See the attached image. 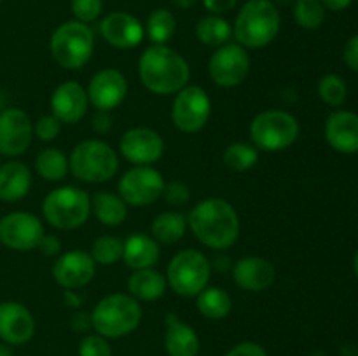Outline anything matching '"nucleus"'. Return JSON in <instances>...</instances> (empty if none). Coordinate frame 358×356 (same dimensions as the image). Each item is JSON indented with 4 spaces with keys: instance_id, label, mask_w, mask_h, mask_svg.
Segmentation results:
<instances>
[{
    "instance_id": "32",
    "label": "nucleus",
    "mask_w": 358,
    "mask_h": 356,
    "mask_svg": "<svg viewBox=\"0 0 358 356\" xmlns=\"http://www.w3.org/2000/svg\"><path fill=\"white\" fill-rule=\"evenodd\" d=\"M175 30H177V20H175L173 13L164 9V7L152 10L147 17L145 35L152 44L166 45L170 38L173 37Z\"/></svg>"
},
{
    "instance_id": "36",
    "label": "nucleus",
    "mask_w": 358,
    "mask_h": 356,
    "mask_svg": "<svg viewBox=\"0 0 358 356\" xmlns=\"http://www.w3.org/2000/svg\"><path fill=\"white\" fill-rule=\"evenodd\" d=\"M317 93L318 98L325 105L338 108L348 98V86H346V80L341 75H338V73H327V75H324L318 80Z\"/></svg>"
},
{
    "instance_id": "39",
    "label": "nucleus",
    "mask_w": 358,
    "mask_h": 356,
    "mask_svg": "<svg viewBox=\"0 0 358 356\" xmlns=\"http://www.w3.org/2000/svg\"><path fill=\"white\" fill-rule=\"evenodd\" d=\"M79 356H112L108 339L98 334H90L80 341Z\"/></svg>"
},
{
    "instance_id": "19",
    "label": "nucleus",
    "mask_w": 358,
    "mask_h": 356,
    "mask_svg": "<svg viewBox=\"0 0 358 356\" xmlns=\"http://www.w3.org/2000/svg\"><path fill=\"white\" fill-rule=\"evenodd\" d=\"M34 334L35 320L27 306L16 300L0 302V339L6 344L23 346Z\"/></svg>"
},
{
    "instance_id": "34",
    "label": "nucleus",
    "mask_w": 358,
    "mask_h": 356,
    "mask_svg": "<svg viewBox=\"0 0 358 356\" xmlns=\"http://www.w3.org/2000/svg\"><path fill=\"white\" fill-rule=\"evenodd\" d=\"M122 251H124V241L119 239L117 236L103 234L93 241L90 255L93 257L94 264L114 265L122 258Z\"/></svg>"
},
{
    "instance_id": "46",
    "label": "nucleus",
    "mask_w": 358,
    "mask_h": 356,
    "mask_svg": "<svg viewBox=\"0 0 358 356\" xmlns=\"http://www.w3.org/2000/svg\"><path fill=\"white\" fill-rule=\"evenodd\" d=\"M236 3L238 0H203L205 9L208 10L210 14H217V16L233 10L234 7H236Z\"/></svg>"
},
{
    "instance_id": "45",
    "label": "nucleus",
    "mask_w": 358,
    "mask_h": 356,
    "mask_svg": "<svg viewBox=\"0 0 358 356\" xmlns=\"http://www.w3.org/2000/svg\"><path fill=\"white\" fill-rule=\"evenodd\" d=\"M37 248L48 257H56L62 251V239L56 234H44Z\"/></svg>"
},
{
    "instance_id": "21",
    "label": "nucleus",
    "mask_w": 358,
    "mask_h": 356,
    "mask_svg": "<svg viewBox=\"0 0 358 356\" xmlns=\"http://www.w3.org/2000/svg\"><path fill=\"white\" fill-rule=\"evenodd\" d=\"M276 279L275 265L268 258L247 255L233 265V281L245 292L259 293L271 288Z\"/></svg>"
},
{
    "instance_id": "1",
    "label": "nucleus",
    "mask_w": 358,
    "mask_h": 356,
    "mask_svg": "<svg viewBox=\"0 0 358 356\" xmlns=\"http://www.w3.org/2000/svg\"><path fill=\"white\" fill-rule=\"evenodd\" d=\"M196 239L212 250H227L240 237V216L229 201L208 198L196 202L187 216Z\"/></svg>"
},
{
    "instance_id": "6",
    "label": "nucleus",
    "mask_w": 358,
    "mask_h": 356,
    "mask_svg": "<svg viewBox=\"0 0 358 356\" xmlns=\"http://www.w3.org/2000/svg\"><path fill=\"white\" fill-rule=\"evenodd\" d=\"M49 51L55 61L66 70H80L94 51V34L80 21L62 23L49 38Z\"/></svg>"
},
{
    "instance_id": "42",
    "label": "nucleus",
    "mask_w": 358,
    "mask_h": 356,
    "mask_svg": "<svg viewBox=\"0 0 358 356\" xmlns=\"http://www.w3.org/2000/svg\"><path fill=\"white\" fill-rule=\"evenodd\" d=\"M112 126H114V117L110 112L96 110L91 117V129L98 135H107L108 131H112Z\"/></svg>"
},
{
    "instance_id": "11",
    "label": "nucleus",
    "mask_w": 358,
    "mask_h": 356,
    "mask_svg": "<svg viewBox=\"0 0 358 356\" xmlns=\"http://www.w3.org/2000/svg\"><path fill=\"white\" fill-rule=\"evenodd\" d=\"M164 178L152 166H133L126 171L117 184L119 195L128 206L143 208L163 195Z\"/></svg>"
},
{
    "instance_id": "22",
    "label": "nucleus",
    "mask_w": 358,
    "mask_h": 356,
    "mask_svg": "<svg viewBox=\"0 0 358 356\" xmlns=\"http://www.w3.org/2000/svg\"><path fill=\"white\" fill-rule=\"evenodd\" d=\"M325 142L339 154L358 152V114L350 110H336L324 126Z\"/></svg>"
},
{
    "instance_id": "44",
    "label": "nucleus",
    "mask_w": 358,
    "mask_h": 356,
    "mask_svg": "<svg viewBox=\"0 0 358 356\" xmlns=\"http://www.w3.org/2000/svg\"><path fill=\"white\" fill-rule=\"evenodd\" d=\"M70 328L76 334H87L93 328V320H91V313L86 311H76L70 318Z\"/></svg>"
},
{
    "instance_id": "51",
    "label": "nucleus",
    "mask_w": 358,
    "mask_h": 356,
    "mask_svg": "<svg viewBox=\"0 0 358 356\" xmlns=\"http://www.w3.org/2000/svg\"><path fill=\"white\" fill-rule=\"evenodd\" d=\"M0 356H13V355H10V351L6 348V346L0 344Z\"/></svg>"
},
{
    "instance_id": "41",
    "label": "nucleus",
    "mask_w": 358,
    "mask_h": 356,
    "mask_svg": "<svg viewBox=\"0 0 358 356\" xmlns=\"http://www.w3.org/2000/svg\"><path fill=\"white\" fill-rule=\"evenodd\" d=\"M224 356H268V353L257 342H240L234 348H231Z\"/></svg>"
},
{
    "instance_id": "3",
    "label": "nucleus",
    "mask_w": 358,
    "mask_h": 356,
    "mask_svg": "<svg viewBox=\"0 0 358 356\" xmlns=\"http://www.w3.org/2000/svg\"><path fill=\"white\" fill-rule=\"evenodd\" d=\"M282 27V16L273 0H248L234 20L233 35L245 49H261L271 44Z\"/></svg>"
},
{
    "instance_id": "29",
    "label": "nucleus",
    "mask_w": 358,
    "mask_h": 356,
    "mask_svg": "<svg viewBox=\"0 0 358 356\" xmlns=\"http://www.w3.org/2000/svg\"><path fill=\"white\" fill-rule=\"evenodd\" d=\"M187 216L180 212H163L152 220L150 236L159 244H175L185 236Z\"/></svg>"
},
{
    "instance_id": "52",
    "label": "nucleus",
    "mask_w": 358,
    "mask_h": 356,
    "mask_svg": "<svg viewBox=\"0 0 358 356\" xmlns=\"http://www.w3.org/2000/svg\"><path fill=\"white\" fill-rule=\"evenodd\" d=\"M0 3H2V0H0Z\"/></svg>"
},
{
    "instance_id": "48",
    "label": "nucleus",
    "mask_w": 358,
    "mask_h": 356,
    "mask_svg": "<svg viewBox=\"0 0 358 356\" xmlns=\"http://www.w3.org/2000/svg\"><path fill=\"white\" fill-rule=\"evenodd\" d=\"M324 3L325 9L334 10V13H339V10H345L352 6L353 0H320Z\"/></svg>"
},
{
    "instance_id": "50",
    "label": "nucleus",
    "mask_w": 358,
    "mask_h": 356,
    "mask_svg": "<svg viewBox=\"0 0 358 356\" xmlns=\"http://www.w3.org/2000/svg\"><path fill=\"white\" fill-rule=\"evenodd\" d=\"M353 271H355V276L358 278V251L355 253V257H353Z\"/></svg>"
},
{
    "instance_id": "40",
    "label": "nucleus",
    "mask_w": 358,
    "mask_h": 356,
    "mask_svg": "<svg viewBox=\"0 0 358 356\" xmlns=\"http://www.w3.org/2000/svg\"><path fill=\"white\" fill-rule=\"evenodd\" d=\"M161 198L171 206H184L191 199V188L184 181H168V184H164V191Z\"/></svg>"
},
{
    "instance_id": "35",
    "label": "nucleus",
    "mask_w": 358,
    "mask_h": 356,
    "mask_svg": "<svg viewBox=\"0 0 358 356\" xmlns=\"http://www.w3.org/2000/svg\"><path fill=\"white\" fill-rule=\"evenodd\" d=\"M292 14L294 21L304 30H317L325 21V7L320 0H296Z\"/></svg>"
},
{
    "instance_id": "7",
    "label": "nucleus",
    "mask_w": 358,
    "mask_h": 356,
    "mask_svg": "<svg viewBox=\"0 0 358 356\" xmlns=\"http://www.w3.org/2000/svg\"><path fill=\"white\" fill-rule=\"evenodd\" d=\"M42 215L55 229H79L91 215V198L79 187H58L49 192L42 201Z\"/></svg>"
},
{
    "instance_id": "23",
    "label": "nucleus",
    "mask_w": 358,
    "mask_h": 356,
    "mask_svg": "<svg viewBox=\"0 0 358 356\" xmlns=\"http://www.w3.org/2000/svg\"><path fill=\"white\" fill-rule=\"evenodd\" d=\"M164 349L170 356H198L199 353V337L196 330L175 313L166 316Z\"/></svg>"
},
{
    "instance_id": "30",
    "label": "nucleus",
    "mask_w": 358,
    "mask_h": 356,
    "mask_svg": "<svg viewBox=\"0 0 358 356\" xmlns=\"http://www.w3.org/2000/svg\"><path fill=\"white\" fill-rule=\"evenodd\" d=\"M196 37L203 45L217 49L229 42V38L233 37V27L222 16L208 14V16H203L196 24Z\"/></svg>"
},
{
    "instance_id": "8",
    "label": "nucleus",
    "mask_w": 358,
    "mask_h": 356,
    "mask_svg": "<svg viewBox=\"0 0 358 356\" xmlns=\"http://www.w3.org/2000/svg\"><path fill=\"white\" fill-rule=\"evenodd\" d=\"M299 121L290 112L264 110L250 122L252 145L262 152H282L297 142Z\"/></svg>"
},
{
    "instance_id": "49",
    "label": "nucleus",
    "mask_w": 358,
    "mask_h": 356,
    "mask_svg": "<svg viewBox=\"0 0 358 356\" xmlns=\"http://www.w3.org/2000/svg\"><path fill=\"white\" fill-rule=\"evenodd\" d=\"M171 2H173L178 9H189V7L194 6L198 0H171Z\"/></svg>"
},
{
    "instance_id": "14",
    "label": "nucleus",
    "mask_w": 358,
    "mask_h": 356,
    "mask_svg": "<svg viewBox=\"0 0 358 356\" xmlns=\"http://www.w3.org/2000/svg\"><path fill=\"white\" fill-rule=\"evenodd\" d=\"M119 154L135 166H150L164 154V140L150 128H131L119 140Z\"/></svg>"
},
{
    "instance_id": "16",
    "label": "nucleus",
    "mask_w": 358,
    "mask_h": 356,
    "mask_svg": "<svg viewBox=\"0 0 358 356\" xmlns=\"http://www.w3.org/2000/svg\"><path fill=\"white\" fill-rule=\"evenodd\" d=\"M90 105L96 110L112 112L124 101L128 94V80L117 68H103L94 73L86 89Z\"/></svg>"
},
{
    "instance_id": "38",
    "label": "nucleus",
    "mask_w": 358,
    "mask_h": 356,
    "mask_svg": "<svg viewBox=\"0 0 358 356\" xmlns=\"http://www.w3.org/2000/svg\"><path fill=\"white\" fill-rule=\"evenodd\" d=\"M62 135V122L52 114L42 115L34 122V136L41 142H52Z\"/></svg>"
},
{
    "instance_id": "43",
    "label": "nucleus",
    "mask_w": 358,
    "mask_h": 356,
    "mask_svg": "<svg viewBox=\"0 0 358 356\" xmlns=\"http://www.w3.org/2000/svg\"><path fill=\"white\" fill-rule=\"evenodd\" d=\"M343 59H345L346 66L353 72H358V34L348 38L345 44V51H343Z\"/></svg>"
},
{
    "instance_id": "2",
    "label": "nucleus",
    "mask_w": 358,
    "mask_h": 356,
    "mask_svg": "<svg viewBox=\"0 0 358 356\" xmlns=\"http://www.w3.org/2000/svg\"><path fill=\"white\" fill-rule=\"evenodd\" d=\"M138 75L143 86L154 94H177L191 79L189 63L180 52L168 45L152 44L138 59Z\"/></svg>"
},
{
    "instance_id": "12",
    "label": "nucleus",
    "mask_w": 358,
    "mask_h": 356,
    "mask_svg": "<svg viewBox=\"0 0 358 356\" xmlns=\"http://www.w3.org/2000/svg\"><path fill=\"white\" fill-rule=\"evenodd\" d=\"M210 79L220 87H236L250 73V56L238 42H227L213 51L208 61Z\"/></svg>"
},
{
    "instance_id": "10",
    "label": "nucleus",
    "mask_w": 358,
    "mask_h": 356,
    "mask_svg": "<svg viewBox=\"0 0 358 356\" xmlns=\"http://www.w3.org/2000/svg\"><path fill=\"white\" fill-rule=\"evenodd\" d=\"M212 100L199 86H185L175 94L171 105V122L182 133H198L208 124Z\"/></svg>"
},
{
    "instance_id": "25",
    "label": "nucleus",
    "mask_w": 358,
    "mask_h": 356,
    "mask_svg": "<svg viewBox=\"0 0 358 356\" xmlns=\"http://www.w3.org/2000/svg\"><path fill=\"white\" fill-rule=\"evenodd\" d=\"M31 171L20 161L0 164V201L16 202L30 192Z\"/></svg>"
},
{
    "instance_id": "47",
    "label": "nucleus",
    "mask_w": 358,
    "mask_h": 356,
    "mask_svg": "<svg viewBox=\"0 0 358 356\" xmlns=\"http://www.w3.org/2000/svg\"><path fill=\"white\" fill-rule=\"evenodd\" d=\"M62 297H63V302H65V306L69 307V309H79V307L83 306V297H80L76 290L65 288L63 290Z\"/></svg>"
},
{
    "instance_id": "37",
    "label": "nucleus",
    "mask_w": 358,
    "mask_h": 356,
    "mask_svg": "<svg viewBox=\"0 0 358 356\" xmlns=\"http://www.w3.org/2000/svg\"><path fill=\"white\" fill-rule=\"evenodd\" d=\"M103 13V0H72V14L80 23H93Z\"/></svg>"
},
{
    "instance_id": "24",
    "label": "nucleus",
    "mask_w": 358,
    "mask_h": 356,
    "mask_svg": "<svg viewBox=\"0 0 358 356\" xmlns=\"http://www.w3.org/2000/svg\"><path fill=\"white\" fill-rule=\"evenodd\" d=\"M161 248L152 236L145 232H133L124 241L122 260L129 269H149L159 262Z\"/></svg>"
},
{
    "instance_id": "4",
    "label": "nucleus",
    "mask_w": 358,
    "mask_h": 356,
    "mask_svg": "<svg viewBox=\"0 0 358 356\" xmlns=\"http://www.w3.org/2000/svg\"><path fill=\"white\" fill-rule=\"evenodd\" d=\"M142 306L129 293H110L91 313L93 328L105 339H121L133 334L142 323Z\"/></svg>"
},
{
    "instance_id": "33",
    "label": "nucleus",
    "mask_w": 358,
    "mask_h": 356,
    "mask_svg": "<svg viewBox=\"0 0 358 356\" xmlns=\"http://www.w3.org/2000/svg\"><path fill=\"white\" fill-rule=\"evenodd\" d=\"M222 161L229 170L243 173V171L252 170L257 164L259 150L252 143L234 142L226 147L222 154Z\"/></svg>"
},
{
    "instance_id": "20",
    "label": "nucleus",
    "mask_w": 358,
    "mask_h": 356,
    "mask_svg": "<svg viewBox=\"0 0 358 356\" xmlns=\"http://www.w3.org/2000/svg\"><path fill=\"white\" fill-rule=\"evenodd\" d=\"M49 105H51V114L62 124H77L86 115L90 100L86 89L79 82L66 80L52 91Z\"/></svg>"
},
{
    "instance_id": "13",
    "label": "nucleus",
    "mask_w": 358,
    "mask_h": 356,
    "mask_svg": "<svg viewBox=\"0 0 358 356\" xmlns=\"http://www.w3.org/2000/svg\"><path fill=\"white\" fill-rule=\"evenodd\" d=\"M44 234V223L34 213L13 212L0 218V243L9 250H35Z\"/></svg>"
},
{
    "instance_id": "31",
    "label": "nucleus",
    "mask_w": 358,
    "mask_h": 356,
    "mask_svg": "<svg viewBox=\"0 0 358 356\" xmlns=\"http://www.w3.org/2000/svg\"><path fill=\"white\" fill-rule=\"evenodd\" d=\"M35 171L48 181H59L69 175V157L55 147L42 149L35 157Z\"/></svg>"
},
{
    "instance_id": "26",
    "label": "nucleus",
    "mask_w": 358,
    "mask_h": 356,
    "mask_svg": "<svg viewBox=\"0 0 358 356\" xmlns=\"http://www.w3.org/2000/svg\"><path fill=\"white\" fill-rule=\"evenodd\" d=\"M166 288V278L154 267L136 269L128 279L129 295L138 302H154L164 295Z\"/></svg>"
},
{
    "instance_id": "27",
    "label": "nucleus",
    "mask_w": 358,
    "mask_h": 356,
    "mask_svg": "<svg viewBox=\"0 0 358 356\" xmlns=\"http://www.w3.org/2000/svg\"><path fill=\"white\" fill-rule=\"evenodd\" d=\"M91 212L101 225L117 227L128 216V205L119 194L100 191L91 198Z\"/></svg>"
},
{
    "instance_id": "17",
    "label": "nucleus",
    "mask_w": 358,
    "mask_h": 356,
    "mask_svg": "<svg viewBox=\"0 0 358 356\" xmlns=\"http://www.w3.org/2000/svg\"><path fill=\"white\" fill-rule=\"evenodd\" d=\"M96 274V264L86 251L70 250L52 264V278L63 290H77L90 285Z\"/></svg>"
},
{
    "instance_id": "15",
    "label": "nucleus",
    "mask_w": 358,
    "mask_h": 356,
    "mask_svg": "<svg viewBox=\"0 0 358 356\" xmlns=\"http://www.w3.org/2000/svg\"><path fill=\"white\" fill-rule=\"evenodd\" d=\"M34 140V122L20 108L0 112V156H23Z\"/></svg>"
},
{
    "instance_id": "28",
    "label": "nucleus",
    "mask_w": 358,
    "mask_h": 356,
    "mask_svg": "<svg viewBox=\"0 0 358 356\" xmlns=\"http://www.w3.org/2000/svg\"><path fill=\"white\" fill-rule=\"evenodd\" d=\"M196 307L203 318L212 321L224 320L233 311V299L229 293L219 286H206L196 295Z\"/></svg>"
},
{
    "instance_id": "5",
    "label": "nucleus",
    "mask_w": 358,
    "mask_h": 356,
    "mask_svg": "<svg viewBox=\"0 0 358 356\" xmlns=\"http://www.w3.org/2000/svg\"><path fill=\"white\" fill-rule=\"evenodd\" d=\"M70 173L84 184H105L119 171V154L103 140H83L69 157Z\"/></svg>"
},
{
    "instance_id": "18",
    "label": "nucleus",
    "mask_w": 358,
    "mask_h": 356,
    "mask_svg": "<svg viewBox=\"0 0 358 356\" xmlns=\"http://www.w3.org/2000/svg\"><path fill=\"white\" fill-rule=\"evenodd\" d=\"M100 34L107 44L115 49H133L142 44L145 27L133 14L124 10L108 13L100 23Z\"/></svg>"
},
{
    "instance_id": "9",
    "label": "nucleus",
    "mask_w": 358,
    "mask_h": 356,
    "mask_svg": "<svg viewBox=\"0 0 358 356\" xmlns=\"http://www.w3.org/2000/svg\"><path fill=\"white\" fill-rule=\"evenodd\" d=\"M212 262L199 250L185 248L171 257L166 267V283L177 295L196 297L208 286Z\"/></svg>"
}]
</instances>
